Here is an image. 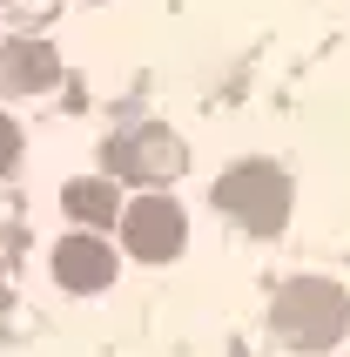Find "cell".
Returning a JSON list of instances; mask_svg holds the SVG:
<instances>
[{
  "instance_id": "cell-1",
  "label": "cell",
  "mask_w": 350,
  "mask_h": 357,
  "mask_svg": "<svg viewBox=\"0 0 350 357\" xmlns=\"http://www.w3.org/2000/svg\"><path fill=\"white\" fill-rule=\"evenodd\" d=\"M270 324L290 351H330L350 331V297L330 277H290L270 303Z\"/></svg>"
},
{
  "instance_id": "cell-2",
  "label": "cell",
  "mask_w": 350,
  "mask_h": 357,
  "mask_svg": "<svg viewBox=\"0 0 350 357\" xmlns=\"http://www.w3.org/2000/svg\"><path fill=\"white\" fill-rule=\"evenodd\" d=\"M215 209L236 216L250 236H276L290 222V176L276 162H236L215 176Z\"/></svg>"
},
{
  "instance_id": "cell-3",
  "label": "cell",
  "mask_w": 350,
  "mask_h": 357,
  "mask_svg": "<svg viewBox=\"0 0 350 357\" xmlns=\"http://www.w3.org/2000/svg\"><path fill=\"white\" fill-rule=\"evenodd\" d=\"M121 243H128L142 263L182 257V243H189V216H182V202H175V196H142V202H128V209H121Z\"/></svg>"
},
{
  "instance_id": "cell-4",
  "label": "cell",
  "mask_w": 350,
  "mask_h": 357,
  "mask_svg": "<svg viewBox=\"0 0 350 357\" xmlns=\"http://www.w3.org/2000/svg\"><path fill=\"white\" fill-rule=\"evenodd\" d=\"M101 162H108L115 176H128V182H169V176H182L189 149H182L169 128H142V135H115L101 149Z\"/></svg>"
},
{
  "instance_id": "cell-5",
  "label": "cell",
  "mask_w": 350,
  "mask_h": 357,
  "mask_svg": "<svg viewBox=\"0 0 350 357\" xmlns=\"http://www.w3.org/2000/svg\"><path fill=\"white\" fill-rule=\"evenodd\" d=\"M54 277H61V290H75V297L108 290V283H115V250L95 243V236H68L54 250Z\"/></svg>"
},
{
  "instance_id": "cell-6",
  "label": "cell",
  "mask_w": 350,
  "mask_h": 357,
  "mask_svg": "<svg viewBox=\"0 0 350 357\" xmlns=\"http://www.w3.org/2000/svg\"><path fill=\"white\" fill-rule=\"evenodd\" d=\"M61 75L47 40H0V95H34Z\"/></svg>"
},
{
  "instance_id": "cell-7",
  "label": "cell",
  "mask_w": 350,
  "mask_h": 357,
  "mask_svg": "<svg viewBox=\"0 0 350 357\" xmlns=\"http://www.w3.org/2000/svg\"><path fill=\"white\" fill-rule=\"evenodd\" d=\"M68 209H75L81 222H115L121 196H115V182H101V176H81V182H68Z\"/></svg>"
},
{
  "instance_id": "cell-8",
  "label": "cell",
  "mask_w": 350,
  "mask_h": 357,
  "mask_svg": "<svg viewBox=\"0 0 350 357\" xmlns=\"http://www.w3.org/2000/svg\"><path fill=\"white\" fill-rule=\"evenodd\" d=\"M14 162H20V128H14L7 115H0V176H7Z\"/></svg>"
}]
</instances>
